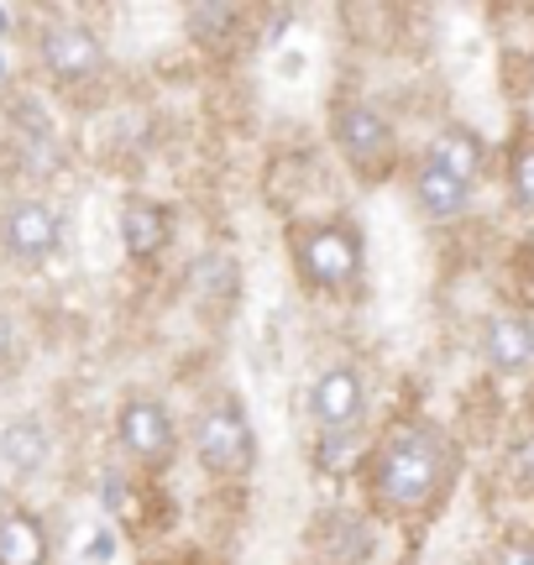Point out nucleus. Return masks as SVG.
Returning a JSON list of instances; mask_svg holds the SVG:
<instances>
[{"instance_id":"1","label":"nucleus","mask_w":534,"mask_h":565,"mask_svg":"<svg viewBox=\"0 0 534 565\" xmlns=\"http://www.w3.org/2000/svg\"><path fill=\"white\" fill-rule=\"evenodd\" d=\"M446 482V440L430 424H398L372 456V498L393 513L425 508Z\"/></svg>"},{"instance_id":"2","label":"nucleus","mask_w":534,"mask_h":565,"mask_svg":"<svg viewBox=\"0 0 534 565\" xmlns=\"http://www.w3.org/2000/svg\"><path fill=\"white\" fill-rule=\"evenodd\" d=\"M293 257L314 288H346L362 278V242L346 225H305L293 231Z\"/></svg>"},{"instance_id":"3","label":"nucleus","mask_w":534,"mask_h":565,"mask_svg":"<svg viewBox=\"0 0 534 565\" xmlns=\"http://www.w3.org/2000/svg\"><path fill=\"white\" fill-rule=\"evenodd\" d=\"M194 450H200V461H205L215 477H242V471H252L257 440H252V424L236 398H221V404H210L205 414H200V424H194Z\"/></svg>"},{"instance_id":"4","label":"nucleus","mask_w":534,"mask_h":565,"mask_svg":"<svg viewBox=\"0 0 534 565\" xmlns=\"http://www.w3.org/2000/svg\"><path fill=\"white\" fill-rule=\"evenodd\" d=\"M335 141L362 179H383L393 168V131L372 105H335Z\"/></svg>"},{"instance_id":"5","label":"nucleus","mask_w":534,"mask_h":565,"mask_svg":"<svg viewBox=\"0 0 534 565\" xmlns=\"http://www.w3.org/2000/svg\"><path fill=\"white\" fill-rule=\"evenodd\" d=\"M362 408H367V383L356 366H325L314 387H309V414L325 435H351L362 424Z\"/></svg>"},{"instance_id":"6","label":"nucleus","mask_w":534,"mask_h":565,"mask_svg":"<svg viewBox=\"0 0 534 565\" xmlns=\"http://www.w3.org/2000/svg\"><path fill=\"white\" fill-rule=\"evenodd\" d=\"M42 63H47L53 79L79 84V79H95V74L105 68V47L89 26H79V21H58V26L42 32Z\"/></svg>"},{"instance_id":"7","label":"nucleus","mask_w":534,"mask_h":565,"mask_svg":"<svg viewBox=\"0 0 534 565\" xmlns=\"http://www.w3.org/2000/svg\"><path fill=\"white\" fill-rule=\"evenodd\" d=\"M0 236H6V252L17 263H47L63 242V225L42 200H17L0 221Z\"/></svg>"},{"instance_id":"8","label":"nucleus","mask_w":534,"mask_h":565,"mask_svg":"<svg viewBox=\"0 0 534 565\" xmlns=\"http://www.w3.org/2000/svg\"><path fill=\"white\" fill-rule=\"evenodd\" d=\"M116 429H121V445L137 456V461L158 466L173 456V419H168V408L152 404V398H131V404L121 408Z\"/></svg>"},{"instance_id":"9","label":"nucleus","mask_w":534,"mask_h":565,"mask_svg":"<svg viewBox=\"0 0 534 565\" xmlns=\"http://www.w3.org/2000/svg\"><path fill=\"white\" fill-rule=\"evenodd\" d=\"M482 356L498 372H524L534 362V320L524 315H493L482 330Z\"/></svg>"},{"instance_id":"10","label":"nucleus","mask_w":534,"mask_h":565,"mask_svg":"<svg viewBox=\"0 0 534 565\" xmlns=\"http://www.w3.org/2000/svg\"><path fill=\"white\" fill-rule=\"evenodd\" d=\"M414 200L425 204V215H435V221H451V215H461L467 204H472V183H461L456 173H446L440 162H419V173H414Z\"/></svg>"},{"instance_id":"11","label":"nucleus","mask_w":534,"mask_h":565,"mask_svg":"<svg viewBox=\"0 0 534 565\" xmlns=\"http://www.w3.org/2000/svg\"><path fill=\"white\" fill-rule=\"evenodd\" d=\"M168 210L163 204H147V200H131L121 210V242L131 257H158L168 246Z\"/></svg>"},{"instance_id":"12","label":"nucleus","mask_w":534,"mask_h":565,"mask_svg":"<svg viewBox=\"0 0 534 565\" xmlns=\"http://www.w3.org/2000/svg\"><path fill=\"white\" fill-rule=\"evenodd\" d=\"M47 561V534L32 513H6L0 519V565H42Z\"/></svg>"},{"instance_id":"13","label":"nucleus","mask_w":534,"mask_h":565,"mask_svg":"<svg viewBox=\"0 0 534 565\" xmlns=\"http://www.w3.org/2000/svg\"><path fill=\"white\" fill-rule=\"evenodd\" d=\"M0 461L11 466L17 477H32L47 461V429L38 419H17L0 429Z\"/></svg>"},{"instance_id":"14","label":"nucleus","mask_w":534,"mask_h":565,"mask_svg":"<svg viewBox=\"0 0 534 565\" xmlns=\"http://www.w3.org/2000/svg\"><path fill=\"white\" fill-rule=\"evenodd\" d=\"M425 158L440 162V168L456 173L461 183H477V173H482V141H477L467 126H446V131L430 141V152H425Z\"/></svg>"},{"instance_id":"15","label":"nucleus","mask_w":534,"mask_h":565,"mask_svg":"<svg viewBox=\"0 0 534 565\" xmlns=\"http://www.w3.org/2000/svg\"><path fill=\"white\" fill-rule=\"evenodd\" d=\"M514 194H519V204L534 210V141H524L514 152Z\"/></svg>"},{"instance_id":"16","label":"nucleus","mask_w":534,"mask_h":565,"mask_svg":"<svg viewBox=\"0 0 534 565\" xmlns=\"http://www.w3.org/2000/svg\"><path fill=\"white\" fill-rule=\"evenodd\" d=\"M493 565H534V540H509Z\"/></svg>"},{"instance_id":"17","label":"nucleus","mask_w":534,"mask_h":565,"mask_svg":"<svg viewBox=\"0 0 534 565\" xmlns=\"http://www.w3.org/2000/svg\"><path fill=\"white\" fill-rule=\"evenodd\" d=\"M519 471H524V482L534 487V440L519 445Z\"/></svg>"},{"instance_id":"18","label":"nucleus","mask_w":534,"mask_h":565,"mask_svg":"<svg viewBox=\"0 0 534 565\" xmlns=\"http://www.w3.org/2000/svg\"><path fill=\"white\" fill-rule=\"evenodd\" d=\"M11 341H17V330H11V320H6V315H0V356H6V351H11Z\"/></svg>"}]
</instances>
